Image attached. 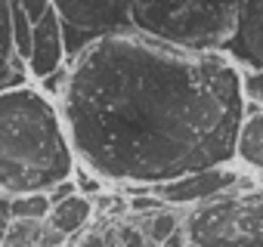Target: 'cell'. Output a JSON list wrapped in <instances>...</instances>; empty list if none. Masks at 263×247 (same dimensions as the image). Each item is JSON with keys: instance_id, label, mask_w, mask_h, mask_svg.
I'll return each mask as SVG.
<instances>
[{"instance_id": "cell-22", "label": "cell", "mask_w": 263, "mask_h": 247, "mask_svg": "<svg viewBox=\"0 0 263 247\" xmlns=\"http://www.w3.org/2000/svg\"><path fill=\"white\" fill-rule=\"evenodd\" d=\"M186 247H198V244H192V241H189V244H186Z\"/></svg>"}, {"instance_id": "cell-2", "label": "cell", "mask_w": 263, "mask_h": 247, "mask_svg": "<svg viewBox=\"0 0 263 247\" xmlns=\"http://www.w3.org/2000/svg\"><path fill=\"white\" fill-rule=\"evenodd\" d=\"M74 173L59 108L34 87L0 93V195L50 192Z\"/></svg>"}, {"instance_id": "cell-12", "label": "cell", "mask_w": 263, "mask_h": 247, "mask_svg": "<svg viewBox=\"0 0 263 247\" xmlns=\"http://www.w3.org/2000/svg\"><path fill=\"white\" fill-rule=\"evenodd\" d=\"M50 210H53V204H50L47 192L10 198V219H37V222H47Z\"/></svg>"}, {"instance_id": "cell-6", "label": "cell", "mask_w": 263, "mask_h": 247, "mask_svg": "<svg viewBox=\"0 0 263 247\" xmlns=\"http://www.w3.org/2000/svg\"><path fill=\"white\" fill-rule=\"evenodd\" d=\"M241 182V173H235L232 167H214V170H201L164 186H152V198H158L164 207H198L208 204L214 198H223L229 192H235Z\"/></svg>"}, {"instance_id": "cell-11", "label": "cell", "mask_w": 263, "mask_h": 247, "mask_svg": "<svg viewBox=\"0 0 263 247\" xmlns=\"http://www.w3.org/2000/svg\"><path fill=\"white\" fill-rule=\"evenodd\" d=\"M180 225H183V216H180L174 207H161V210H155V213H146V216H140V222H137V229L143 232V238H146L149 244H155V247H161Z\"/></svg>"}, {"instance_id": "cell-13", "label": "cell", "mask_w": 263, "mask_h": 247, "mask_svg": "<svg viewBox=\"0 0 263 247\" xmlns=\"http://www.w3.org/2000/svg\"><path fill=\"white\" fill-rule=\"evenodd\" d=\"M41 229L44 222L37 219H10L4 238H0V247H37Z\"/></svg>"}, {"instance_id": "cell-3", "label": "cell", "mask_w": 263, "mask_h": 247, "mask_svg": "<svg viewBox=\"0 0 263 247\" xmlns=\"http://www.w3.org/2000/svg\"><path fill=\"white\" fill-rule=\"evenodd\" d=\"M130 28L161 44L223 53L235 25V0H130Z\"/></svg>"}, {"instance_id": "cell-8", "label": "cell", "mask_w": 263, "mask_h": 247, "mask_svg": "<svg viewBox=\"0 0 263 247\" xmlns=\"http://www.w3.org/2000/svg\"><path fill=\"white\" fill-rule=\"evenodd\" d=\"M59 68H65V50H62V25L53 7L31 25V53H28V71L37 80L53 77Z\"/></svg>"}, {"instance_id": "cell-10", "label": "cell", "mask_w": 263, "mask_h": 247, "mask_svg": "<svg viewBox=\"0 0 263 247\" xmlns=\"http://www.w3.org/2000/svg\"><path fill=\"white\" fill-rule=\"evenodd\" d=\"M47 222H50L56 232H62L65 238H78V235L87 232L90 222H93V201H90L87 195L74 192V195L62 198L59 204H53Z\"/></svg>"}, {"instance_id": "cell-14", "label": "cell", "mask_w": 263, "mask_h": 247, "mask_svg": "<svg viewBox=\"0 0 263 247\" xmlns=\"http://www.w3.org/2000/svg\"><path fill=\"white\" fill-rule=\"evenodd\" d=\"M25 87V65L19 56H4L0 53V93Z\"/></svg>"}, {"instance_id": "cell-16", "label": "cell", "mask_w": 263, "mask_h": 247, "mask_svg": "<svg viewBox=\"0 0 263 247\" xmlns=\"http://www.w3.org/2000/svg\"><path fill=\"white\" fill-rule=\"evenodd\" d=\"M37 247H68V238H65L62 232H56L50 222H44L41 238H37Z\"/></svg>"}, {"instance_id": "cell-1", "label": "cell", "mask_w": 263, "mask_h": 247, "mask_svg": "<svg viewBox=\"0 0 263 247\" xmlns=\"http://www.w3.org/2000/svg\"><path fill=\"white\" fill-rule=\"evenodd\" d=\"M59 117L93 176L164 186L229 167L245 117L241 71L223 53L180 50L124 28L65 65Z\"/></svg>"}, {"instance_id": "cell-15", "label": "cell", "mask_w": 263, "mask_h": 247, "mask_svg": "<svg viewBox=\"0 0 263 247\" xmlns=\"http://www.w3.org/2000/svg\"><path fill=\"white\" fill-rule=\"evenodd\" d=\"M0 53L16 56V50H13V0H0Z\"/></svg>"}, {"instance_id": "cell-7", "label": "cell", "mask_w": 263, "mask_h": 247, "mask_svg": "<svg viewBox=\"0 0 263 247\" xmlns=\"http://www.w3.org/2000/svg\"><path fill=\"white\" fill-rule=\"evenodd\" d=\"M223 56L238 71L263 68V0H235V25Z\"/></svg>"}, {"instance_id": "cell-9", "label": "cell", "mask_w": 263, "mask_h": 247, "mask_svg": "<svg viewBox=\"0 0 263 247\" xmlns=\"http://www.w3.org/2000/svg\"><path fill=\"white\" fill-rule=\"evenodd\" d=\"M235 158L254 170H263V108L245 102V117L235 133Z\"/></svg>"}, {"instance_id": "cell-17", "label": "cell", "mask_w": 263, "mask_h": 247, "mask_svg": "<svg viewBox=\"0 0 263 247\" xmlns=\"http://www.w3.org/2000/svg\"><path fill=\"white\" fill-rule=\"evenodd\" d=\"M105 244H108V232L87 229V232H81V238H78L74 247H105Z\"/></svg>"}, {"instance_id": "cell-18", "label": "cell", "mask_w": 263, "mask_h": 247, "mask_svg": "<svg viewBox=\"0 0 263 247\" xmlns=\"http://www.w3.org/2000/svg\"><path fill=\"white\" fill-rule=\"evenodd\" d=\"M19 7L25 10V16H28V22L34 25L47 10H50V0H19Z\"/></svg>"}, {"instance_id": "cell-21", "label": "cell", "mask_w": 263, "mask_h": 247, "mask_svg": "<svg viewBox=\"0 0 263 247\" xmlns=\"http://www.w3.org/2000/svg\"><path fill=\"white\" fill-rule=\"evenodd\" d=\"M105 247H121V244H118V238H115V232H108V244H105Z\"/></svg>"}, {"instance_id": "cell-4", "label": "cell", "mask_w": 263, "mask_h": 247, "mask_svg": "<svg viewBox=\"0 0 263 247\" xmlns=\"http://www.w3.org/2000/svg\"><path fill=\"white\" fill-rule=\"evenodd\" d=\"M198 247H263V192H229L183 219Z\"/></svg>"}, {"instance_id": "cell-5", "label": "cell", "mask_w": 263, "mask_h": 247, "mask_svg": "<svg viewBox=\"0 0 263 247\" xmlns=\"http://www.w3.org/2000/svg\"><path fill=\"white\" fill-rule=\"evenodd\" d=\"M50 7L65 28L84 31L90 40L130 28V0H50Z\"/></svg>"}, {"instance_id": "cell-20", "label": "cell", "mask_w": 263, "mask_h": 247, "mask_svg": "<svg viewBox=\"0 0 263 247\" xmlns=\"http://www.w3.org/2000/svg\"><path fill=\"white\" fill-rule=\"evenodd\" d=\"M7 222H10V198L0 195V238L7 232Z\"/></svg>"}, {"instance_id": "cell-19", "label": "cell", "mask_w": 263, "mask_h": 247, "mask_svg": "<svg viewBox=\"0 0 263 247\" xmlns=\"http://www.w3.org/2000/svg\"><path fill=\"white\" fill-rule=\"evenodd\" d=\"M186 244H189V232H186V225H180L161 247H186Z\"/></svg>"}]
</instances>
